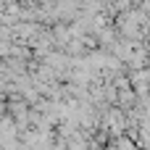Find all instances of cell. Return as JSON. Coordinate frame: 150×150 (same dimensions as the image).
Returning a JSON list of instances; mask_svg holds the SVG:
<instances>
[{
    "mask_svg": "<svg viewBox=\"0 0 150 150\" xmlns=\"http://www.w3.org/2000/svg\"><path fill=\"white\" fill-rule=\"evenodd\" d=\"M145 29H148V32H150V16H148V21H145Z\"/></svg>",
    "mask_w": 150,
    "mask_h": 150,
    "instance_id": "obj_1",
    "label": "cell"
}]
</instances>
